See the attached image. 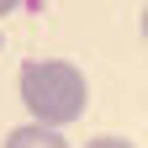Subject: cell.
<instances>
[{"label": "cell", "instance_id": "cell-1", "mask_svg": "<svg viewBox=\"0 0 148 148\" xmlns=\"http://www.w3.org/2000/svg\"><path fill=\"white\" fill-rule=\"evenodd\" d=\"M16 85H21V106L42 127H69L90 106V85L69 58H32V64H21Z\"/></svg>", "mask_w": 148, "mask_h": 148}, {"label": "cell", "instance_id": "cell-2", "mask_svg": "<svg viewBox=\"0 0 148 148\" xmlns=\"http://www.w3.org/2000/svg\"><path fill=\"white\" fill-rule=\"evenodd\" d=\"M5 148H69L64 127H42V122H21L5 132Z\"/></svg>", "mask_w": 148, "mask_h": 148}, {"label": "cell", "instance_id": "cell-3", "mask_svg": "<svg viewBox=\"0 0 148 148\" xmlns=\"http://www.w3.org/2000/svg\"><path fill=\"white\" fill-rule=\"evenodd\" d=\"M85 148H138V143H127V138H95V143H85Z\"/></svg>", "mask_w": 148, "mask_h": 148}, {"label": "cell", "instance_id": "cell-4", "mask_svg": "<svg viewBox=\"0 0 148 148\" xmlns=\"http://www.w3.org/2000/svg\"><path fill=\"white\" fill-rule=\"evenodd\" d=\"M16 5H37V0H0V16H11Z\"/></svg>", "mask_w": 148, "mask_h": 148}, {"label": "cell", "instance_id": "cell-5", "mask_svg": "<svg viewBox=\"0 0 148 148\" xmlns=\"http://www.w3.org/2000/svg\"><path fill=\"white\" fill-rule=\"evenodd\" d=\"M143 42H148V11H143Z\"/></svg>", "mask_w": 148, "mask_h": 148}]
</instances>
